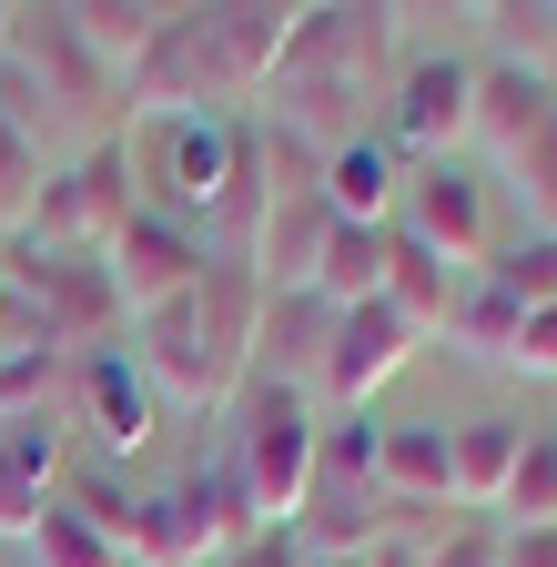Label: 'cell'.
Instances as JSON below:
<instances>
[{"mask_svg":"<svg viewBox=\"0 0 557 567\" xmlns=\"http://www.w3.org/2000/svg\"><path fill=\"white\" fill-rule=\"evenodd\" d=\"M415 344H426V334H415L385 295H375V305H344V315H334V344H324V375H314V405H324V415H365V405L405 375Z\"/></svg>","mask_w":557,"mask_h":567,"instance_id":"11","label":"cell"},{"mask_svg":"<svg viewBox=\"0 0 557 567\" xmlns=\"http://www.w3.org/2000/svg\"><path fill=\"white\" fill-rule=\"evenodd\" d=\"M547 112H557V82H547V71H527L507 51L476 61V142H486V153H517Z\"/></svg>","mask_w":557,"mask_h":567,"instance_id":"17","label":"cell"},{"mask_svg":"<svg viewBox=\"0 0 557 567\" xmlns=\"http://www.w3.org/2000/svg\"><path fill=\"white\" fill-rule=\"evenodd\" d=\"M385 234H395V224H334V244H324V274H314V295H324L334 315L385 295Z\"/></svg>","mask_w":557,"mask_h":567,"instance_id":"23","label":"cell"},{"mask_svg":"<svg viewBox=\"0 0 557 567\" xmlns=\"http://www.w3.org/2000/svg\"><path fill=\"white\" fill-rule=\"evenodd\" d=\"M385 142L405 163H456L476 142V61H446V51H415L395 61L385 82Z\"/></svg>","mask_w":557,"mask_h":567,"instance_id":"10","label":"cell"},{"mask_svg":"<svg viewBox=\"0 0 557 567\" xmlns=\"http://www.w3.org/2000/svg\"><path fill=\"white\" fill-rule=\"evenodd\" d=\"M244 153H254V122H234V112H173V122L143 132L132 183H143L153 213H173V224L203 234V224H214V203H224V183L244 173Z\"/></svg>","mask_w":557,"mask_h":567,"instance_id":"6","label":"cell"},{"mask_svg":"<svg viewBox=\"0 0 557 567\" xmlns=\"http://www.w3.org/2000/svg\"><path fill=\"white\" fill-rule=\"evenodd\" d=\"M132 365H143V385L163 405H193V415H224L244 385H254V334H264V284L254 264H203L193 295L153 305V315H132Z\"/></svg>","mask_w":557,"mask_h":567,"instance_id":"1","label":"cell"},{"mask_svg":"<svg viewBox=\"0 0 557 567\" xmlns=\"http://www.w3.org/2000/svg\"><path fill=\"white\" fill-rule=\"evenodd\" d=\"M143 213V183H132V153L122 142H102V153H72V163H51L41 183V213H31V234L41 254H112V234Z\"/></svg>","mask_w":557,"mask_h":567,"instance_id":"8","label":"cell"},{"mask_svg":"<svg viewBox=\"0 0 557 567\" xmlns=\"http://www.w3.org/2000/svg\"><path fill=\"white\" fill-rule=\"evenodd\" d=\"M285 31L295 11H274V0H214V11H163L153 51L122 71V102L143 122H173V112H224L244 92L274 82V61H285Z\"/></svg>","mask_w":557,"mask_h":567,"instance_id":"2","label":"cell"},{"mask_svg":"<svg viewBox=\"0 0 557 567\" xmlns=\"http://www.w3.org/2000/svg\"><path fill=\"white\" fill-rule=\"evenodd\" d=\"M0 71L41 102L51 142H61V163L72 153H102V142L132 122L122 102V71L72 31V0H31V11H0Z\"/></svg>","mask_w":557,"mask_h":567,"instance_id":"3","label":"cell"},{"mask_svg":"<svg viewBox=\"0 0 557 567\" xmlns=\"http://www.w3.org/2000/svg\"><path fill=\"white\" fill-rule=\"evenodd\" d=\"M517 446H527V425H517V415H466V425H446L456 507H497L507 476H517Z\"/></svg>","mask_w":557,"mask_h":567,"instance_id":"20","label":"cell"},{"mask_svg":"<svg viewBox=\"0 0 557 567\" xmlns=\"http://www.w3.org/2000/svg\"><path fill=\"white\" fill-rule=\"evenodd\" d=\"M61 405L51 415H11L0 425V537H31L41 527V507L61 496Z\"/></svg>","mask_w":557,"mask_h":567,"instance_id":"15","label":"cell"},{"mask_svg":"<svg viewBox=\"0 0 557 567\" xmlns=\"http://www.w3.org/2000/svg\"><path fill=\"white\" fill-rule=\"evenodd\" d=\"M264 517L244 507V476L214 456L153 496H132V567H224Z\"/></svg>","mask_w":557,"mask_h":567,"instance_id":"5","label":"cell"},{"mask_svg":"<svg viewBox=\"0 0 557 567\" xmlns=\"http://www.w3.org/2000/svg\"><path fill=\"white\" fill-rule=\"evenodd\" d=\"M61 507L92 517V527L132 557V486H122V466H82V476H61Z\"/></svg>","mask_w":557,"mask_h":567,"instance_id":"31","label":"cell"},{"mask_svg":"<svg viewBox=\"0 0 557 567\" xmlns=\"http://www.w3.org/2000/svg\"><path fill=\"white\" fill-rule=\"evenodd\" d=\"M375 446H385L375 415H324V436H314V486H375ZM375 496H385V486H375Z\"/></svg>","mask_w":557,"mask_h":567,"instance_id":"30","label":"cell"},{"mask_svg":"<svg viewBox=\"0 0 557 567\" xmlns=\"http://www.w3.org/2000/svg\"><path fill=\"white\" fill-rule=\"evenodd\" d=\"M426 567H497V527H486V517H446L436 547H426Z\"/></svg>","mask_w":557,"mask_h":567,"instance_id":"34","label":"cell"},{"mask_svg":"<svg viewBox=\"0 0 557 567\" xmlns=\"http://www.w3.org/2000/svg\"><path fill=\"white\" fill-rule=\"evenodd\" d=\"M314 567H344V557H314Z\"/></svg>","mask_w":557,"mask_h":567,"instance_id":"37","label":"cell"},{"mask_svg":"<svg viewBox=\"0 0 557 567\" xmlns=\"http://www.w3.org/2000/svg\"><path fill=\"white\" fill-rule=\"evenodd\" d=\"M324 244H334V203L324 193H274L264 234H254V284H264V295H314Z\"/></svg>","mask_w":557,"mask_h":567,"instance_id":"14","label":"cell"},{"mask_svg":"<svg viewBox=\"0 0 557 567\" xmlns=\"http://www.w3.org/2000/svg\"><path fill=\"white\" fill-rule=\"evenodd\" d=\"M0 274L31 295V315H41V334H51L61 354H102V344L132 324L102 254H41V244H21V254H0Z\"/></svg>","mask_w":557,"mask_h":567,"instance_id":"9","label":"cell"},{"mask_svg":"<svg viewBox=\"0 0 557 567\" xmlns=\"http://www.w3.org/2000/svg\"><path fill=\"white\" fill-rule=\"evenodd\" d=\"M517 324H527V305L507 295V284H497V274H466V284H456V315H446V344L486 354V365H507Z\"/></svg>","mask_w":557,"mask_h":567,"instance_id":"22","label":"cell"},{"mask_svg":"<svg viewBox=\"0 0 557 567\" xmlns=\"http://www.w3.org/2000/svg\"><path fill=\"white\" fill-rule=\"evenodd\" d=\"M375 486L395 496V507H456L446 425H436V415H405V425H385V446H375Z\"/></svg>","mask_w":557,"mask_h":567,"instance_id":"19","label":"cell"},{"mask_svg":"<svg viewBox=\"0 0 557 567\" xmlns=\"http://www.w3.org/2000/svg\"><path fill=\"white\" fill-rule=\"evenodd\" d=\"M112 295H122V315H153V305H173V295H193L203 284V264H214V244H203L193 224H173V213H132V224L112 234Z\"/></svg>","mask_w":557,"mask_h":567,"instance_id":"13","label":"cell"},{"mask_svg":"<svg viewBox=\"0 0 557 567\" xmlns=\"http://www.w3.org/2000/svg\"><path fill=\"white\" fill-rule=\"evenodd\" d=\"M21 547H31V567H132V557H122L92 517H72V507H61V496L41 507V527H31Z\"/></svg>","mask_w":557,"mask_h":567,"instance_id":"28","label":"cell"},{"mask_svg":"<svg viewBox=\"0 0 557 567\" xmlns=\"http://www.w3.org/2000/svg\"><path fill=\"white\" fill-rule=\"evenodd\" d=\"M507 375H527V385H557V305H537V315L517 324V344H507Z\"/></svg>","mask_w":557,"mask_h":567,"instance_id":"33","label":"cell"},{"mask_svg":"<svg viewBox=\"0 0 557 567\" xmlns=\"http://www.w3.org/2000/svg\"><path fill=\"white\" fill-rule=\"evenodd\" d=\"M395 234H415V244H426L436 264H456V274H486V264H497V183H486L466 153L456 163H405Z\"/></svg>","mask_w":557,"mask_h":567,"instance_id":"7","label":"cell"},{"mask_svg":"<svg viewBox=\"0 0 557 567\" xmlns=\"http://www.w3.org/2000/svg\"><path fill=\"white\" fill-rule=\"evenodd\" d=\"M314 436H324V405L285 375H254L224 405V466L244 476V507L264 527H295L305 486H314Z\"/></svg>","mask_w":557,"mask_h":567,"instance_id":"4","label":"cell"},{"mask_svg":"<svg viewBox=\"0 0 557 567\" xmlns=\"http://www.w3.org/2000/svg\"><path fill=\"white\" fill-rule=\"evenodd\" d=\"M324 344H334V305L324 295H264V334H254V375H285L314 395L324 375Z\"/></svg>","mask_w":557,"mask_h":567,"instance_id":"16","label":"cell"},{"mask_svg":"<svg viewBox=\"0 0 557 567\" xmlns=\"http://www.w3.org/2000/svg\"><path fill=\"white\" fill-rule=\"evenodd\" d=\"M507 527H557V425H527L517 446V476H507Z\"/></svg>","mask_w":557,"mask_h":567,"instance_id":"27","label":"cell"},{"mask_svg":"<svg viewBox=\"0 0 557 567\" xmlns=\"http://www.w3.org/2000/svg\"><path fill=\"white\" fill-rule=\"evenodd\" d=\"M72 405L82 425H92V446H102V466H132V456H153V436H163V395L143 385V365H132V344H102V354H72Z\"/></svg>","mask_w":557,"mask_h":567,"instance_id":"12","label":"cell"},{"mask_svg":"<svg viewBox=\"0 0 557 567\" xmlns=\"http://www.w3.org/2000/svg\"><path fill=\"white\" fill-rule=\"evenodd\" d=\"M497 173H507L517 203H527V234H557V112L517 142V153H497Z\"/></svg>","mask_w":557,"mask_h":567,"instance_id":"29","label":"cell"},{"mask_svg":"<svg viewBox=\"0 0 557 567\" xmlns=\"http://www.w3.org/2000/svg\"><path fill=\"white\" fill-rule=\"evenodd\" d=\"M41 183H51V153L0 112V234H31V213H41Z\"/></svg>","mask_w":557,"mask_h":567,"instance_id":"26","label":"cell"},{"mask_svg":"<svg viewBox=\"0 0 557 567\" xmlns=\"http://www.w3.org/2000/svg\"><path fill=\"white\" fill-rule=\"evenodd\" d=\"M395 193H405V153L385 132H355L344 153H324V203L334 224H395Z\"/></svg>","mask_w":557,"mask_h":567,"instance_id":"18","label":"cell"},{"mask_svg":"<svg viewBox=\"0 0 557 567\" xmlns=\"http://www.w3.org/2000/svg\"><path fill=\"white\" fill-rule=\"evenodd\" d=\"M497 567H557V527H497Z\"/></svg>","mask_w":557,"mask_h":567,"instance_id":"36","label":"cell"},{"mask_svg":"<svg viewBox=\"0 0 557 567\" xmlns=\"http://www.w3.org/2000/svg\"><path fill=\"white\" fill-rule=\"evenodd\" d=\"M72 31L112 61V71H132L153 51V31H163V0H72Z\"/></svg>","mask_w":557,"mask_h":567,"instance_id":"24","label":"cell"},{"mask_svg":"<svg viewBox=\"0 0 557 567\" xmlns=\"http://www.w3.org/2000/svg\"><path fill=\"white\" fill-rule=\"evenodd\" d=\"M486 274H497L527 315L557 305V234H517V244H497V264H486Z\"/></svg>","mask_w":557,"mask_h":567,"instance_id":"32","label":"cell"},{"mask_svg":"<svg viewBox=\"0 0 557 567\" xmlns=\"http://www.w3.org/2000/svg\"><path fill=\"white\" fill-rule=\"evenodd\" d=\"M61 395H72V354H61V344L0 354V425H11V415H51Z\"/></svg>","mask_w":557,"mask_h":567,"instance_id":"25","label":"cell"},{"mask_svg":"<svg viewBox=\"0 0 557 567\" xmlns=\"http://www.w3.org/2000/svg\"><path fill=\"white\" fill-rule=\"evenodd\" d=\"M224 567H314V557L295 547V527H254V537H244V547H234Z\"/></svg>","mask_w":557,"mask_h":567,"instance_id":"35","label":"cell"},{"mask_svg":"<svg viewBox=\"0 0 557 567\" xmlns=\"http://www.w3.org/2000/svg\"><path fill=\"white\" fill-rule=\"evenodd\" d=\"M456 264H436L415 234H385V305L415 324V334H446V315H456Z\"/></svg>","mask_w":557,"mask_h":567,"instance_id":"21","label":"cell"}]
</instances>
